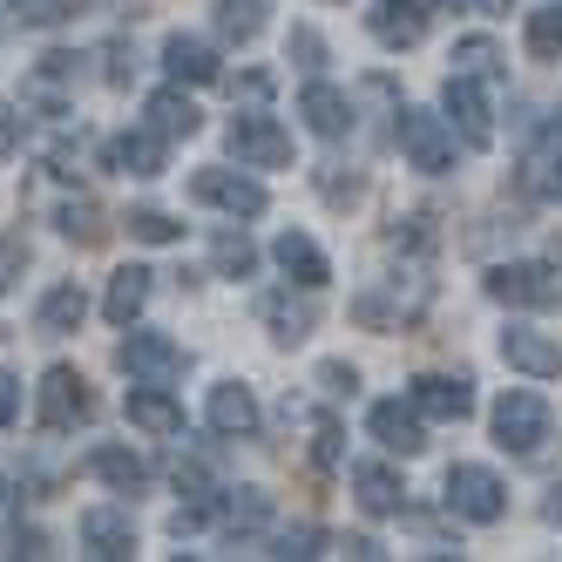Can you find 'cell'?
Returning a JSON list of instances; mask_svg holds the SVG:
<instances>
[{"label": "cell", "mask_w": 562, "mask_h": 562, "mask_svg": "<svg viewBox=\"0 0 562 562\" xmlns=\"http://www.w3.org/2000/svg\"><path fill=\"white\" fill-rule=\"evenodd\" d=\"M488 299L495 305H515V312H555L562 305V278L549 271V265H536V258H521V265H495L488 278Z\"/></svg>", "instance_id": "6da1fadb"}, {"label": "cell", "mask_w": 562, "mask_h": 562, "mask_svg": "<svg viewBox=\"0 0 562 562\" xmlns=\"http://www.w3.org/2000/svg\"><path fill=\"white\" fill-rule=\"evenodd\" d=\"M440 109H448V123H454V136L468 143V149H488L495 143V95H488V82L481 75H448V89H440Z\"/></svg>", "instance_id": "7a4b0ae2"}, {"label": "cell", "mask_w": 562, "mask_h": 562, "mask_svg": "<svg viewBox=\"0 0 562 562\" xmlns=\"http://www.w3.org/2000/svg\"><path fill=\"white\" fill-rule=\"evenodd\" d=\"M400 156L427 177H448L454 170V123L434 109H400Z\"/></svg>", "instance_id": "3957f363"}, {"label": "cell", "mask_w": 562, "mask_h": 562, "mask_svg": "<svg viewBox=\"0 0 562 562\" xmlns=\"http://www.w3.org/2000/svg\"><path fill=\"white\" fill-rule=\"evenodd\" d=\"M448 508H454L461 521H474V529L502 521V515H508V488H502V474H495V468H481V461L448 468Z\"/></svg>", "instance_id": "277c9868"}, {"label": "cell", "mask_w": 562, "mask_h": 562, "mask_svg": "<svg viewBox=\"0 0 562 562\" xmlns=\"http://www.w3.org/2000/svg\"><path fill=\"white\" fill-rule=\"evenodd\" d=\"M549 400L542 393H529V386H508L502 400H495V440L508 454H536L542 440H549Z\"/></svg>", "instance_id": "5b68a950"}, {"label": "cell", "mask_w": 562, "mask_h": 562, "mask_svg": "<svg viewBox=\"0 0 562 562\" xmlns=\"http://www.w3.org/2000/svg\"><path fill=\"white\" fill-rule=\"evenodd\" d=\"M231 156L245 170H285L292 164V136L278 130V115H258V109H245V115H231Z\"/></svg>", "instance_id": "8992f818"}, {"label": "cell", "mask_w": 562, "mask_h": 562, "mask_svg": "<svg viewBox=\"0 0 562 562\" xmlns=\"http://www.w3.org/2000/svg\"><path fill=\"white\" fill-rule=\"evenodd\" d=\"M115 359H123V373H130V380H156V386L183 380V367H190V352H183L170 333H143V326H130V333H123Z\"/></svg>", "instance_id": "52a82bcc"}, {"label": "cell", "mask_w": 562, "mask_h": 562, "mask_svg": "<svg viewBox=\"0 0 562 562\" xmlns=\"http://www.w3.org/2000/svg\"><path fill=\"white\" fill-rule=\"evenodd\" d=\"M190 196H196V204H211V211H224V217H265V183L245 177V170H224V164L196 170Z\"/></svg>", "instance_id": "ba28073f"}, {"label": "cell", "mask_w": 562, "mask_h": 562, "mask_svg": "<svg viewBox=\"0 0 562 562\" xmlns=\"http://www.w3.org/2000/svg\"><path fill=\"white\" fill-rule=\"evenodd\" d=\"M95 420V393L75 367H48L42 373V427L48 434H68V427H89Z\"/></svg>", "instance_id": "9c48e42d"}, {"label": "cell", "mask_w": 562, "mask_h": 562, "mask_svg": "<svg viewBox=\"0 0 562 562\" xmlns=\"http://www.w3.org/2000/svg\"><path fill=\"white\" fill-rule=\"evenodd\" d=\"M367 434L380 440L386 454H420L427 448V414L414 400H373L367 407Z\"/></svg>", "instance_id": "30bf717a"}, {"label": "cell", "mask_w": 562, "mask_h": 562, "mask_svg": "<svg viewBox=\"0 0 562 562\" xmlns=\"http://www.w3.org/2000/svg\"><path fill=\"white\" fill-rule=\"evenodd\" d=\"M204 420H211L224 440H251V434L265 427L258 393H251L245 380H217V386H211V400H204Z\"/></svg>", "instance_id": "8fae6325"}, {"label": "cell", "mask_w": 562, "mask_h": 562, "mask_svg": "<svg viewBox=\"0 0 562 562\" xmlns=\"http://www.w3.org/2000/svg\"><path fill=\"white\" fill-rule=\"evenodd\" d=\"M258 318H265V333L278 339V346H299V339H312V326H318V305H312V285H285V292H265L258 299Z\"/></svg>", "instance_id": "7c38bea8"}, {"label": "cell", "mask_w": 562, "mask_h": 562, "mask_svg": "<svg viewBox=\"0 0 562 562\" xmlns=\"http://www.w3.org/2000/svg\"><path fill=\"white\" fill-rule=\"evenodd\" d=\"M102 164L123 170V177H164V170H170V136H156V130H123V136H109Z\"/></svg>", "instance_id": "4fadbf2b"}, {"label": "cell", "mask_w": 562, "mask_h": 562, "mask_svg": "<svg viewBox=\"0 0 562 562\" xmlns=\"http://www.w3.org/2000/svg\"><path fill=\"white\" fill-rule=\"evenodd\" d=\"M299 115H305V130L318 136V143H346L352 136V102H346V89H333V82H305V95H299Z\"/></svg>", "instance_id": "5bb4252c"}, {"label": "cell", "mask_w": 562, "mask_h": 562, "mask_svg": "<svg viewBox=\"0 0 562 562\" xmlns=\"http://www.w3.org/2000/svg\"><path fill=\"white\" fill-rule=\"evenodd\" d=\"M123 414H130V427L136 434H149V440H170V434H183V407L156 386V380H136L130 386V400H123Z\"/></svg>", "instance_id": "9a60e30c"}, {"label": "cell", "mask_w": 562, "mask_h": 562, "mask_svg": "<svg viewBox=\"0 0 562 562\" xmlns=\"http://www.w3.org/2000/svg\"><path fill=\"white\" fill-rule=\"evenodd\" d=\"M82 549L95 562L136 555V521H130V508H82Z\"/></svg>", "instance_id": "2e32d148"}, {"label": "cell", "mask_w": 562, "mask_h": 562, "mask_svg": "<svg viewBox=\"0 0 562 562\" xmlns=\"http://www.w3.org/2000/svg\"><path fill=\"white\" fill-rule=\"evenodd\" d=\"M407 400H414V407H420L427 420H454V427L474 414V386H468L461 373H454V380H448V373H420Z\"/></svg>", "instance_id": "e0dca14e"}, {"label": "cell", "mask_w": 562, "mask_h": 562, "mask_svg": "<svg viewBox=\"0 0 562 562\" xmlns=\"http://www.w3.org/2000/svg\"><path fill=\"white\" fill-rule=\"evenodd\" d=\"M502 359L515 373H529V380H555L562 373V346L549 333H536V326H508L502 333Z\"/></svg>", "instance_id": "ac0fdd59"}, {"label": "cell", "mask_w": 562, "mask_h": 562, "mask_svg": "<svg viewBox=\"0 0 562 562\" xmlns=\"http://www.w3.org/2000/svg\"><path fill=\"white\" fill-rule=\"evenodd\" d=\"M164 68H170V82H190V89H204V82L224 75V61H217V48L204 42V34H170V42H164Z\"/></svg>", "instance_id": "d6986e66"}, {"label": "cell", "mask_w": 562, "mask_h": 562, "mask_svg": "<svg viewBox=\"0 0 562 562\" xmlns=\"http://www.w3.org/2000/svg\"><path fill=\"white\" fill-rule=\"evenodd\" d=\"M271 258H278V271H285L292 278V285H326V278H333V265H326V251H318L312 245V237L305 231H278V245H271Z\"/></svg>", "instance_id": "ffe728a7"}, {"label": "cell", "mask_w": 562, "mask_h": 562, "mask_svg": "<svg viewBox=\"0 0 562 562\" xmlns=\"http://www.w3.org/2000/svg\"><path fill=\"white\" fill-rule=\"evenodd\" d=\"M352 488H359V508H367V515H400V508H407V481H400L386 461H359Z\"/></svg>", "instance_id": "44dd1931"}, {"label": "cell", "mask_w": 562, "mask_h": 562, "mask_svg": "<svg viewBox=\"0 0 562 562\" xmlns=\"http://www.w3.org/2000/svg\"><path fill=\"white\" fill-rule=\"evenodd\" d=\"M143 115H149L156 136H196V130H204V109L183 95V82H177V89H156V95L143 102Z\"/></svg>", "instance_id": "7402d4cb"}, {"label": "cell", "mask_w": 562, "mask_h": 562, "mask_svg": "<svg viewBox=\"0 0 562 562\" xmlns=\"http://www.w3.org/2000/svg\"><path fill=\"white\" fill-rule=\"evenodd\" d=\"M149 278H156V271H143V265H123V271L109 278V292H102L109 326H136V318H143V305H149Z\"/></svg>", "instance_id": "603a6c76"}, {"label": "cell", "mask_w": 562, "mask_h": 562, "mask_svg": "<svg viewBox=\"0 0 562 562\" xmlns=\"http://www.w3.org/2000/svg\"><path fill=\"white\" fill-rule=\"evenodd\" d=\"M89 474L102 481V488H115V495H143L149 488V461L130 454V448H95L89 454Z\"/></svg>", "instance_id": "cb8c5ba5"}, {"label": "cell", "mask_w": 562, "mask_h": 562, "mask_svg": "<svg viewBox=\"0 0 562 562\" xmlns=\"http://www.w3.org/2000/svg\"><path fill=\"white\" fill-rule=\"evenodd\" d=\"M367 27L380 34L386 48H414L420 34H427V14L414 8V0H373V14H367Z\"/></svg>", "instance_id": "d4e9b609"}, {"label": "cell", "mask_w": 562, "mask_h": 562, "mask_svg": "<svg viewBox=\"0 0 562 562\" xmlns=\"http://www.w3.org/2000/svg\"><path fill=\"white\" fill-rule=\"evenodd\" d=\"M82 318H89V292L75 285V278H68V285H55V292L42 299V333H48V339L82 333Z\"/></svg>", "instance_id": "484cf974"}, {"label": "cell", "mask_w": 562, "mask_h": 562, "mask_svg": "<svg viewBox=\"0 0 562 562\" xmlns=\"http://www.w3.org/2000/svg\"><path fill=\"white\" fill-rule=\"evenodd\" d=\"M224 529L231 536H251V529H265V521H271V495L265 488H224Z\"/></svg>", "instance_id": "4316f807"}, {"label": "cell", "mask_w": 562, "mask_h": 562, "mask_svg": "<svg viewBox=\"0 0 562 562\" xmlns=\"http://www.w3.org/2000/svg\"><path fill=\"white\" fill-rule=\"evenodd\" d=\"M521 42H529L536 61H562V0H542V8H529V27H521Z\"/></svg>", "instance_id": "83f0119b"}, {"label": "cell", "mask_w": 562, "mask_h": 562, "mask_svg": "<svg viewBox=\"0 0 562 562\" xmlns=\"http://www.w3.org/2000/svg\"><path fill=\"white\" fill-rule=\"evenodd\" d=\"M55 231L68 237V245H102V237H109V224H102V211L89 204V196L61 204V211H55Z\"/></svg>", "instance_id": "f1b7e54d"}, {"label": "cell", "mask_w": 562, "mask_h": 562, "mask_svg": "<svg viewBox=\"0 0 562 562\" xmlns=\"http://www.w3.org/2000/svg\"><path fill=\"white\" fill-rule=\"evenodd\" d=\"M211 265H217L224 278H251V271H258L251 237H245V231H217V237H211Z\"/></svg>", "instance_id": "f546056e"}, {"label": "cell", "mask_w": 562, "mask_h": 562, "mask_svg": "<svg viewBox=\"0 0 562 562\" xmlns=\"http://www.w3.org/2000/svg\"><path fill=\"white\" fill-rule=\"evenodd\" d=\"M454 68L461 75H481V82H495V75H502V48L488 42V34H468V42H454Z\"/></svg>", "instance_id": "4dcf8cb0"}, {"label": "cell", "mask_w": 562, "mask_h": 562, "mask_svg": "<svg viewBox=\"0 0 562 562\" xmlns=\"http://www.w3.org/2000/svg\"><path fill=\"white\" fill-rule=\"evenodd\" d=\"M217 27H224V42H251L265 27V0H217Z\"/></svg>", "instance_id": "1f68e13d"}, {"label": "cell", "mask_w": 562, "mask_h": 562, "mask_svg": "<svg viewBox=\"0 0 562 562\" xmlns=\"http://www.w3.org/2000/svg\"><path fill=\"white\" fill-rule=\"evenodd\" d=\"M130 237H143V245H177V237H183V224H177L170 211L143 204V211H130Z\"/></svg>", "instance_id": "d6a6232c"}, {"label": "cell", "mask_w": 562, "mask_h": 562, "mask_svg": "<svg viewBox=\"0 0 562 562\" xmlns=\"http://www.w3.org/2000/svg\"><path fill=\"white\" fill-rule=\"evenodd\" d=\"M318 542H326V536H318L312 521H299V529H285V536H278L265 555H278V562H292V555H299V562H305V555H318Z\"/></svg>", "instance_id": "836d02e7"}, {"label": "cell", "mask_w": 562, "mask_h": 562, "mask_svg": "<svg viewBox=\"0 0 562 562\" xmlns=\"http://www.w3.org/2000/svg\"><path fill=\"white\" fill-rule=\"evenodd\" d=\"M8 8H14L21 27H55V21L68 14V0H8Z\"/></svg>", "instance_id": "e575fe53"}, {"label": "cell", "mask_w": 562, "mask_h": 562, "mask_svg": "<svg viewBox=\"0 0 562 562\" xmlns=\"http://www.w3.org/2000/svg\"><path fill=\"white\" fill-rule=\"evenodd\" d=\"M318 386H326L333 400H352V393H359V367H346V359H326V367H318Z\"/></svg>", "instance_id": "d590c367"}, {"label": "cell", "mask_w": 562, "mask_h": 562, "mask_svg": "<svg viewBox=\"0 0 562 562\" xmlns=\"http://www.w3.org/2000/svg\"><path fill=\"white\" fill-rule=\"evenodd\" d=\"M285 48L299 55V68H305V75H318V68H326V42H318L312 27H292V42H285Z\"/></svg>", "instance_id": "8d00e7d4"}, {"label": "cell", "mask_w": 562, "mask_h": 562, "mask_svg": "<svg viewBox=\"0 0 562 562\" xmlns=\"http://www.w3.org/2000/svg\"><path fill=\"white\" fill-rule=\"evenodd\" d=\"M529 170H536V190L549 196V204H562V149L555 156H529Z\"/></svg>", "instance_id": "74e56055"}, {"label": "cell", "mask_w": 562, "mask_h": 562, "mask_svg": "<svg viewBox=\"0 0 562 562\" xmlns=\"http://www.w3.org/2000/svg\"><path fill=\"white\" fill-rule=\"evenodd\" d=\"M21 271H27V245L21 237H0V292H14Z\"/></svg>", "instance_id": "f35d334b"}, {"label": "cell", "mask_w": 562, "mask_h": 562, "mask_svg": "<svg viewBox=\"0 0 562 562\" xmlns=\"http://www.w3.org/2000/svg\"><path fill=\"white\" fill-rule=\"evenodd\" d=\"M177 488H183V495H196V502H211V495H217L204 461H177Z\"/></svg>", "instance_id": "ab89813d"}, {"label": "cell", "mask_w": 562, "mask_h": 562, "mask_svg": "<svg viewBox=\"0 0 562 562\" xmlns=\"http://www.w3.org/2000/svg\"><path fill=\"white\" fill-rule=\"evenodd\" d=\"M14 414H21V380H14L8 367H0V427H8Z\"/></svg>", "instance_id": "60d3db41"}, {"label": "cell", "mask_w": 562, "mask_h": 562, "mask_svg": "<svg viewBox=\"0 0 562 562\" xmlns=\"http://www.w3.org/2000/svg\"><path fill=\"white\" fill-rule=\"evenodd\" d=\"M14 149H21V115L0 102V156H14Z\"/></svg>", "instance_id": "b9f144b4"}, {"label": "cell", "mask_w": 562, "mask_h": 562, "mask_svg": "<svg viewBox=\"0 0 562 562\" xmlns=\"http://www.w3.org/2000/svg\"><path fill=\"white\" fill-rule=\"evenodd\" d=\"M312 454H318V468H333V461H339V427H333V420L318 427V448H312Z\"/></svg>", "instance_id": "7bdbcfd3"}, {"label": "cell", "mask_w": 562, "mask_h": 562, "mask_svg": "<svg viewBox=\"0 0 562 562\" xmlns=\"http://www.w3.org/2000/svg\"><path fill=\"white\" fill-rule=\"evenodd\" d=\"M346 555H359V562H373V555H380V542H373V536H346Z\"/></svg>", "instance_id": "ee69618b"}, {"label": "cell", "mask_w": 562, "mask_h": 562, "mask_svg": "<svg viewBox=\"0 0 562 562\" xmlns=\"http://www.w3.org/2000/svg\"><path fill=\"white\" fill-rule=\"evenodd\" d=\"M542 515L555 521V529H562V481H555V488H549V502H542Z\"/></svg>", "instance_id": "f6af8a7d"}, {"label": "cell", "mask_w": 562, "mask_h": 562, "mask_svg": "<svg viewBox=\"0 0 562 562\" xmlns=\"http://www.w3.org/2000/svg\"><path fill=\"white\" fill-rule=\"evenodd\" d=\"M414 8H420V14H434V8H440V0H414Z\"/></svg>", "instance_id": "bcb514c9"}]
</instances>
